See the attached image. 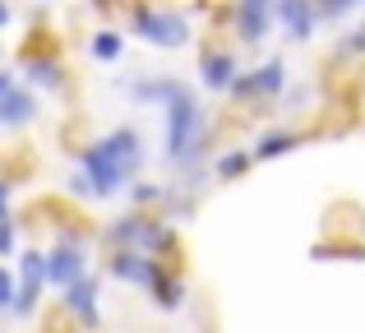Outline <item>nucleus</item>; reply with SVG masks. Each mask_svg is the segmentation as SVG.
Masks as SVG:
<instances>
[{"label": "nucleus", "instance_id": "1", "mask_svg": "<svg viewBox=\"0 0 365 333\" xmlns=\"http://www.w3.org/2000/svg\"><path fill=\"white\" fill-rule=\"evenodd\" d=\"M130 33H139L143 42L162 46V51H176L190 42V19L180 9H162V5H134L130 9Z\"/></svg>", "mask_w": 365, "mask_h": 333}, {"label": "nucleus", "instance_id": "2", "mask_svg": "<svg viewBox=\"0 0 365 333\" xmlns=\"http://www.w3.org/2000/svg\"><path fill=\"white\" fill-rule=\"evenodd\" d=\"M79 163H83V180H88V190H93V199H111V195H120L125 190V171L111 163L107 153H102L98 144H88V148H79Z\"/></svg>", "mask_w": 365, "mask_h": 333}, {"label": "nucleus", "instance_id": "3", "mask_svg": "<svg viewBox=\"0 0 365 333\" xmlns=\"http://www.w3.org/2000/svg\"><path fill=\"white\" fill-rule=\"evenodd\" d=\"M287 88V65L282 61H264L259 70L241 74V79L232 83V98H268V93H282Z\"/></svg>", "mask_w": 365, "mask_h": 333}, {"label": "nucleus", "instance_id": "4", "mask_svg": "<svg viewBox=\"0 0 365 333\" xmlns=\"http://www.w3.org/2000/svg\"><path fill=\"white\" fill-rule=\"evenodd\" d=\"M98 148L125 171V176H134V171H139V163H143V139H139V130H134V125L111 130L107 139H98Z\"/></svg>", "mask_w": 365, "mask_h": 333}, {"label": "nucleus", "instance_id": "5", "mask_svg": "<svg viewBox=\"0 0 365 333\" xmlns=\"http://www.w3.org/2000/svg\"><path fill=\"white\" fill-rule=\"evenodd\" d=\"M273 19H277V9L268 5V0H241V5L232 9V24H236V37H241V42H264Z\"/></svg>", "mask_w": 365, "mask_h": 333}, {"label": "nucleus", "instance_id": "6", "mask_svg": "<svg viewBox=\"0 0 365 333\" xmlns=\"http://www.w3.org/2000/svg\"><path fill=\"white\" fill-rule=\"evenodd\" d=\"M79 278H88V264H83L79 245H56V250H46V282H56V287L65 292Z\"/></svg>", "mask_w": 365, "mask_h": 333}, {"label": "nucleus", "instance_id": "7", "mask_svg": "<svg viewBox=\"0 0 365 333\" xmlns=\"http://www.w3.org/2000/svg\"><path fill=\"white\" fill-rule=\"evenodd\" d=\"M236 79H241V74H236V56L222 51V46H208L204 61H199V83H204L208 93H232Z\"/></svg>", "mask_w": 365, "mask_h": 333}, {"label": "nucleus", "instance_id": "8", "mask_svg": "<svg viewBox=\"0 0 365 333\" xmlns=\"http://www.w3.org/2000/svg\"><path fill=\"white\" fill-rule=\"evenodd\" d=\"M107 269H111V278H120V282L148 287L153 273H158V260H148V255H139V250H111Z\"/></svg>", "mask_w": 365, "mask_h": 333}, {"label": "nucleus", "instance_id": "9", "mask_svg": "<svg viewBox=\"0 0 365 333\" xmlns=\"http://www.w3.org/2000/svg\"><path fill=\"white\" fill-rule=\"evenodd\" d=\"M277 24L287 28L292 42H310L314 24H319V9H314L310 0H282V5H277Z\"/></svg>", "mask_w": 365, "mask_h": 333}, {"label": "nucleus", "instance_id": "10", "mask_svg": "<svg viewBox=\"0 0 365 333\" xmlns=\"http://www.w3.org/2000/svg\"><path fill=\"white\" fill-rule=\"evenodd\" d=\"M65 310L74 315V324L98 329V278H79L74 287H65Z\"/></svg>", "mask_w": 365, "mask_h": 333}, {"label": "nucleus", "instance_id": "11", "mask_svg": "<svg viewBox=\"0 0 365 333\" xmlns=\"http://www.w3.org/2000/svg\"><path fill=\"white\" fill-rule=\"evenodd\" d=\"M185 93L190 88L180 79H134L130 83V98L134 102H158V107H171V102H180Z\"/></svg>", "mask_w": 365, "mask_h": 333}, {"label": "nucleus", "instance_id": "12", "mask_svg": "<svg viewBox=\"0 0 365 333\" xmlns=\"http://www.w3.org/2000/svg\"><path fill=\"white\" fill-rule=\"evenodd\" d=\"M33 116H37L33 88H14V93L0 98V130H19V125H28Z\"/></svg>", "mask_w": 365, "mask_h": 333}, {"label": "nucleus", "instance_id": "13", "mask_svg": "<svg viewBox=\"0 0 365 333\" xmlns=\"http://www.w3.org/2000/svg\"><path fill=\"white\" fill-rule=\"evenodd\" d=\"M171 241H176V227H171V217H148L139 232V255H148V260H158L162 250H171Z\"/></svg>", "mask_w": 365, "mask_h": 333}, {"label": "nucleus", "instance_id": "14", "mask_svg": "<svg viewBox=\"0 0 365 333\" xmlns=\"http://www.w3.org/2000/svg\"><path fill=\"white\" fill-rule=\"evenodd\" d=\"M24 74H28V83H37V88H51V93L65 88V70H61L56 56H28Z\"/></svg>", "mask_w": 365, "mask_h": 333}, {"label": "nucleus", "instance_id": "15", "mask_svg": "<svg viewBox=\"0 0 365 333\" xmlns=\"http://www.w3.org/2000/svg\"><path fill=\"white\" fill-rule=\"evenodd\" d=\"M143 222H148V217H139V213L116 217V222L107 227V245H111V250H139V232H143Z\"/></svg>", "mask_w": 365, "mask_h": 333}, {"label": "nucleus", "instance_id": "16", "mask_svg": "<svg viewBox=\"0 0 365 333\" xmlns=\"http://www.w3.org/2000/svg\"><path fill=\"white\" fill-rule=\"evenodd\" d=\"M148 292H153V301H158L162 310H180V301H185V287H180V278H171L162 264H158V273H153Z\"/></svg>", "mask_w": 365, "mask_h": 333}, {"label": "nucleus", "instance_id": "17", "mask_svg": "<svg viewBox=\"0 0 365 333\" xmlns=\"http://www.w3.org/2000/svg\"><path fill=\"white\" fill-rule=\"evenodd\" d=\"M19 287H33V292H42L46 287V255L42 250H24L19 255Z\"/></svg>", "mask_w": 365, "mask_h": 333}, {"label": "nucleus", "instance_id": "18", "mask_svg": "<svg viewBox=\"0 0 365 333\" xmlns=\"http://www.w3.org/2000/svg\"><path fill=\"white\" fill-rule=\"evenodd\" d=\"M292 148H301V135H264L259 139L255 148H250V158H255V163H268V158H282V153H292Z\"/></svg>", "mask_w": 365, "mask_h": 333}, {"label": "nucleus", "instance_id": "19", "mask_svg": "<svg viewBox=\"0 0 365 333\" xmlns=\"http://www.w3.org/2000/svg\"><path fill=\"white\" fill-rule=\"evenodd\" d=\"M255 163V158L245 153V148H227V153H217L213 158V176H222V180H236V176H245V167Z\"/></svg>", "mask_w": 365, "mask_h": 333}, {"label": "nucleus", "instance_id": "20", "mask_svg": "<svg viewBox=\"0 0 365 333\" xmlns=\"http://www.w3.org/2000/svg\"><path fill=\"white\" fill-rule=\"evenodd\" d=\"M120 51H125V37L116 33V28L93 33V56H98V61H120Z\"/></svg>", "mask_w": 365, "mask_h": 333}, {"label": "nucleus", "instance_id": "21", "mask_svg": "<svg viewBox=\"0 0 365 333\" xmlns=\"http://www.w3.org/2000/svg\"><path fill=\"white\" fill-rule=\"evenodd\" d=\"M167 195H171V190L167 185H158V180H134V185H130V199H134V204H167Z\"/></svg>", "mask_w": 365, "mask_h": 333}, {"label": "nucleus", "instance_id": "22", "mask_svg": "<svg viewBox=\"0 0 365 333\" xmlns=\"http://www.w3.org/2000/svg\"><path fill=\"white\" fill-rule=\"evenodd\" d=\"M5 255H14V217H0V260H5Z\"/></svg>", "mask_w": 365, "mask_h": 333}, {"label": "nucleus", "instance_id": "23", "mask_svg": "<svg viewBox=\"0 0 365 333\" xmlns=\"http://www.w3.org/2000/svg\"><path fill=\"white\" fill-rule=\"evenodd\" d=\"M338 51H351V56H365V28H351L347 37H342Z\"/></svg>", "mask_w": 365, "mask_h": 333}, {"label": "nucleus", "instance_id": "24", "mask_svg": "<svg viewBox=\"0 0 365 333\" xmlns=\"http://www.w3.org/2000/svg\"><path fill=\"white\" fill-rule=\"evenodd\" d=\"M14 278H9V269H0V310H9V306H14Z\"/></svg>", "mask_w": 365, "mask_h": 333}, {"label": "nucleus", "instance_id": "25", "mask_svg": "<svg viewBox=\"0 0 365 333\" xmlns=\"http://www.w3.org/2000/svg\"><path fill=\"white\" fill-rule=\"evenodd\" d=\"M351 9V0H324L319 5V19H342Z\"/></svg>", "mask_w": 365, "mask_h": 333}, {"label": "nucleus", "instance_id": "26", "mask_svg": "<svg viewBox=\"0 0 365 333\" xmlns=\"http://www.w3.org/2000/svg\"><path fill=\"white\" fill-rule=\"evenodd\" d=\"M287 102H292V107H305V102H310V88H287Z\"/></svg>", "mask_w": 365, "mask_h": 333}, {"label": "nucleus", "instance_id": "27", "mask_svg": "<svg viewBox=\"0 0 365 333\" xmlns=\"http://www.w3.org/2000/svg\"><path fill=\"white\" fill-rule=\"evenodd\" d=\"M9 195H14V185H9V180L0 176V217H5V204H9Z\"/></svg>", "mask_w": 365, "mask_h": 333}, {"label": "nucleus", "instance_id": "28", "mask_svg": "<svg viewBox=\"0 0 365 333\" xmlns=\"http://www.w3.org/2000/svg\"><path fill=\"white\" fill-rule=\"evenodd\" d=\"M19 88V83H14V74H5V70H0V98H5V93H14Z\"/></svg>", "mask_w": 365, "mask_h": 333}, {"label": "nucleus", "instance_id": "29", "mask_svg": "<svg viewBox=\"0 0 365 333\" xmlns=\"http://www.w3.org/2000/svg\"><path fill=\"white\" fill-rule=\"evenodd\" d=\"M9 24V5H0V28H5Z\"/></svg>", "mask_w": 365, "mask_h": 333}]
</instances>
